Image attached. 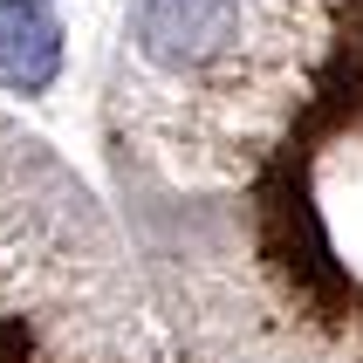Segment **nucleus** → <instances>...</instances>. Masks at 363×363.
<instances>
[{
    "instance_id": "obj_1",
    "label": "nucleus",
    "mask_w": 363,
    "mask_h": 363,
    "mask_svg": "<svg viewBox=\"0 0 363 363\" xmlns=\"http://www.w3.org/2000/svg\"><path fill=\"white\" fill-rule=\"evenodd\" d=\"M138 117L151 247L206 363H363V0H254L247 35Z\"/></svg>"
},
{
    "instance_id": "obj_2",
    "label": "nucleus",
    "mask_w": 363,
    "mask_h": 363,
    "mask_svg": "<svg viewBox=\"0 0 363 363\" xmlns=\"http://www.w3.org/2000/svg\"><path fill=\"white\" fill-rule=\"evenodd\" d=\"M0 363H185L110 213L14 117H0Z\"/></svg>"
},
{
    "instance_id": "obj_4",
    "label": "nucleus",
    "mask_w": 363,
    "mask_h": 363,
    "mask_svg": "<svg viewBox=\"0 0 363 363\" xmlns=\"http://www.w3.org/2000/svg\"><path fill=\"white\" fill-rule=\"evenodd\" d=\"M62 21L48 0H0V89L41 96L62 76Z\"/></svg>"
},
{
    "instance_id": "obj_3",
    "label": "nucleus",
    "mask_w": 363,
    "mask_h": 363,
    "mask_svg": "<svg viewBox=\"0 0 363 363\" xmlns=\"http://www.w3.org/2000/svg\"><path fill=\"white\" fill-rule=\"evenodd\" d=\"M254 0H138L130 7V55L144 76H185L220 62L247 35Z\"/></svg>"
}]
</instances>
